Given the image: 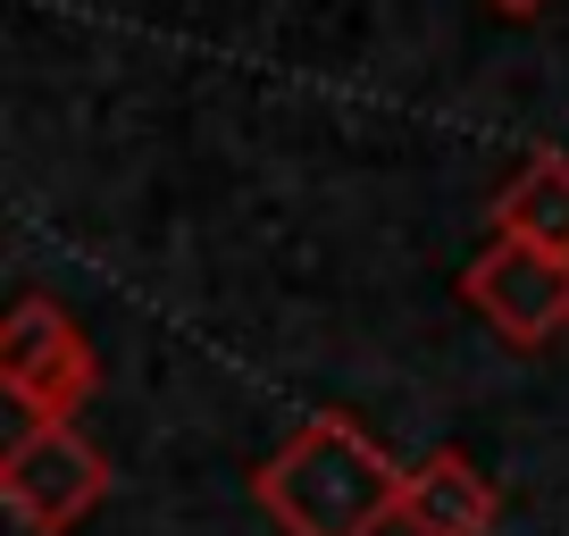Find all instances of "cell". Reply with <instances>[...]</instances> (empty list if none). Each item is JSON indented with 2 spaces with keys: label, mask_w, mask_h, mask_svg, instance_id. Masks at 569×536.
<instances>
[{
  "label": "cell",
  "mask_w": 569,
  "mask_h": 536,
  "mask_svg": "<svg viewBox=\"0 0 569 536\" xmlns=\"http://www.w3.org/2000/svg\"><path fill=\"white\" fill-rule=\"evenodd\" d=\"M402 486L410 469L352 411H310L251 469V503L284 536H377L386 519H402Z\"/></svg>",
  "instance_id": "cell-1"
},
{
  "label": "cell",
  "mask_w": 569,
  "mask_h": 536,
  "mask_svg": "<svg viewBox=\"0 0 569 536\" xmlns=\"http://www.w3.org/2000/svg\"><path fill=\"white\" fill-rule=\"evenodd\" d=\"M109 453L92 445L76 419H26L0 453V503L26 536H68L92 503L109 495Z\"/></svg>",
  "instance_id": "cell-2"
},
{
  "label": "cell",
  "mask_w": 569,
  "mask_h": 536,
  "mask_svg": "<svg viewBox=\"0 0 569 536\" xmlns=\"http://www.w3.org/2000/svg\"><path fill=\"white\" fill-rule=\"evenodd\" d=\"M0 386L26 403V419H76L101 394V353L76 327L68 302H51L42 286H26L9 302V327H0Z\"/></svg>",
  "instance_id": "cell-3"
},
{
  "label": "cell",
  "mask_w": 569,
  "mask_h": 536,
  "mask_svg": "<svg viewBox=\"0 0 569 536\" xmlns=\"http://www.w3.org/2000/svg\"><path fill=\"white\" fill-rule=\"evenodd\" d=\"M461 302L478 310L502 344L536 353V344H552V336L569 327V251L495 235V244L461 268Z\"/></svg>",
  "instance_id": "cell-4"
},
{
  "label": "cell",
  "mask_w": 569,
  "mask_h": 536,
  "mask_svg": "<svg viewBox=\"0 0 569 536\" xmlns=\"http://www.w3.org/2000/svg\"><path fill=\"white\" fill-rule=\"evenodd\" d=\"M495 519H502V486L461 445H436L410 461V486H402L410 536H495Z\"/></svg>",
  "instance_id": "cell-5"
},
{
  "label": "cell",
  "mask_w": 569,
  "mask_h": 536,
  "mask_svg": "<svg viewBox=\"0 0 569 536\" xmlns=\"http://www.w3.org/2000/svg\"><path fill=\"white\" fill-rule=\"evenodd\" d=\"M495 235L511 244H545V251H569V151H536L495 201H486Z\"/></svg>",
  "instance_id": "cell-6"
},
{
  "label": "cell",
  "mask_w": 569,
  "mask_h": 536,
  "mask_svg": "<svg viewBox=\"0 0 569 536\" xmlns=\"http://www.w3.org/2000/svg\"><path fill=\"white\" fill-rule=\"evenodd\" d=\"M502 18H536V9H552V0H495Z\"/></svg>",
  "instance_id": "cell-7"
}]
</instances>
